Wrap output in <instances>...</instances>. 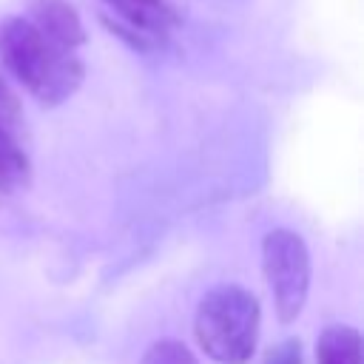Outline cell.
<instances>
[{"label": "cell", "instance_id": "cell-4", "mask_svg": "<svg viewBox=\"0 0 364 364\" xmlns=\"http://www.w3.org/2000/svg\"><path fill=\"white\" fill-rule=\"evenodd\" d=\"M122 23H108L111 31L125 37L134 48H151L176 26V9L171 0H102Z\"/></svg>", "mask_w": 364, "mask_h": 364}, {"label": "cell", "instance_id": "cell-3", "mask_svg": "<svg viewBox=\"0 0 364 364\" xmlns=\"http://www.w3.org/2000/svg\"><path fill=\"white\" fill-rule=\"evenodd\" d=\"M262 270L273 293V307L282 324L301 316L310 293V250L307 242L290 228H273L262 239Z\"/></svg>", "mask_w": 364, "mask_h": 364}, {"label": "cell", "instance_id": "cell-5", "mask_svg": "<svg viewBox=\"0 0 364 364\" xmlns=\"http://www.w3.org/2000/svg\"><path fill=\"white\" fill-rule=\"evenodd\" d=\"M26 17L54 43L77 48L85 43V28L68 0H26Z\"/></svg>", "mask_w": 364, "mask_h": 364}, {"label": "cell", "instance_id": "cell-1", "mask_svg": "<svg viewBox=\"0 0 364 364\" xmlns=\"http://www.w3.org/2000/svg\"><path fill=\"white\" fill-rule=\"evenodd\" d=\"M0 63L46 108L63 105L85 77L74 48L48 40L26 14L0 20Z\"/></svg>", "mask_w": 364, "mask_h": 364}, {"label": "cell", "instance_id": "cell-10", "mask_svg": "<svg viewBox=\"0 0 364 364\" xmlns=\"http://www.w3.org/2000/svg\"><path fill=\"white\" fill-rule=\"evenodd\" d=\"M20 122V102H17V94L9 88V82L0 77V125L14 131Z\"/></svg>", "mask_w": 364, "mask_h": 364}, {"label": "cell", "instance_id": "cell-2", "mask_svg": "<svg viewBox=\"0 0 364 364\" xmlns=\"http://www.w3.org/2000/svg\"><path fill=\"white\" fill-rule=\"evenodd\" d=\"M262 330V304L242 284H216L196 304L193 336L216 364H247Z\"/></svg>", "mask_w": 364, "mask_h": 364}, {"label": "cell", "instance_id": "cell-8", "mask_svg": "<svg viewBox=\"0 0 364 364\" xmlns=\"http://www.w3.org/2000/svg\"><path fill=\"white\" fill-rule=\"evenodd\" d=\"M139 364H199V361L191 353V347L182 344L179 338H159L142 353Z\"/></svg>", "mask_w": 364, "mask_h": 364}, {"label": "cell", "instance_id": "cell-7", "mask_svg": "<svg viewBox=\"0 0 364 364\" xmlns=\"http://www.w3.org/2000/svg\"><path fill=\"white\" fill-rule=\"evenodd\" d=\"M31 179V162L26 151L20 148L14 131L0 125V191H17L26 188Z\"/></svg>", "mask_w": 364, "mask_h": 364}, {"label": "cell", "instance_id": "cell-6", "mask_svg": "<svg viewBox=\"0 0 364 364\" xmlns=\"http://www.w3.org/2000/svg\"><path fill=\"white\" fill-rule=\"evenodd\" d=\"M316 364H361V333L350 324H327L316 338Z\"/></svg>", "mask_w": 364, "mask_h": 364}, {"label": "cell", "instance_id": "cell-9", "mask_svg": "<svg viewBox=\"0 0 364 364\" xmlns=\"http://www.w3.org/2000/svg\"><path fill=\"white\" fill-rule=\"evenodd\" d=\"M262 364H304V350L299 338H282L273 347H267Z\"/></svg>", "mask_w": 364, "mask_h": 364}]
</instances>
